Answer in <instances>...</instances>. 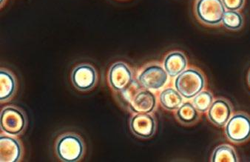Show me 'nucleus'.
Masks as SVG:
<instances>
[{"label": "nucleus", "instance_id": "obj_1", "mask_svg": "<svg viewBox=\"0 0 250 162\" xmlns=\"http://www.w3.org/2000/svg\"><path fill=\"white\" fill-rule=\"evenodd\" d=\"M120 93L133 113H150L156 107V96L148 89H142L140 83L133 81Z\"/></svg>", "mask_w": 250, "mask_h": 162}, {"label": "nucleus", "instance_id": "obj_2", "mask_svg": "<svg viewBox=\"0 0 250 162\" xmlns=\"http://www.w3.org/2000/svg\"><path fill=\"white\" fill-rule=\"evenodd\" d=\"M84 150L85 147L83 139L75 133L61 135L56 142V154L62 162H79L84 156Z\"/></svg>", "mask_w": 250, "mask_h": 162}, {"label": "nucleus", "instance_id": "obj_3", "mask_svg": "<svg viewBox=\"0 0 250 162\" xmlns=\"http://www.w3.org/2000/svg\"><path fill=\"white\" fill-rule=\"evenodd\" d=\"M205 79L203 74L195 69H188L179 74L175 80L176 90L184 98L190 100L203 90Z\"/></svg>", "mask_w": 250, "mask_h": 162}, {"label": "nucleus", "instance_id": "obj_4", "mask_svg": "<svg viewBox=\"0 0 250 162\" xmlns=\"http://www.w3.org/2000/svg\"><path fill=\"white\" fill-rule=\"evenodd\" d=\"M195 12L202 23L215 26L222 22L223 17L226 11L222 0H197Z\"/></svg>", "mask_w": 250, "mask_h": 162}, {"label": "nucleus", "instance_id": "obj_5", "mask_svg": "<svg viewBox=\"0 0 250 162\" xmlns=\"http://www.w3.org/2000/svg\"><path fill=\"white\" fill-rule=\"evenodd\" d=\"M1 129L10 136H19L27 126V118L20 109L8 106L0 114Z\"/></svg>", "mask_w": 250, "mask_h": 162}, {"label": "nucleus", "instance_id": "obj_6", "mask_svg": "<svg viewBox=\"0 0 250 162\" xmlns=\"http://www.w3.org/2000/svg\"><path fill=\"white\" fill-rule=\"evenodd\" d=\"M225 134L232 142H245L250 138V117L243 113L234 115L227 123Z\"/></svg>", "mask_w": 250, "mask_h": 162}, {"label": "nucleus", "instance_id": "obj_7", "mask_svg": "<svg viewBox=\"0 0 250 162\" xmlns=\"http://www.w3.org/2000/svg\"><path fill=\"white\" fill-rule=\"evenodd\" d=\"M168 81V74L159 64H150L145 67L139 76L141 85L148 90H159Z\"/></svg>", "mask_w": 250, "mask_h": 162}, {"label": "nucleus", "instance_id": "obj_8", "mask_svg": "<svg viewBox=\"0 0 250 162\" xmlns=\"http://www.w3.org/2000/svg\"><path fill=\"white\" fill-rule=\"evenodd\" d=\"M96 69L87 64H82L73 69L71 80L73 85L80 91H88L97 82Z\"/></svg>", "mask_w": 250, "mask_h": 162}, {"label": "nucleus", "instance_id": "obj_9", "mask_svg": "<svg viewBox=\"0 0 250 162\" xmlns=\"http://www.w3.org/2000/svg\"><path fill=\"white\" fill-rule=\"evenodd\" d=\"M133 81L131 70L125 63L119 61L110 67L108 81L110 87L115 91H122L127 88Z\"/></svg>", "mask_w": 250, "mask_h": 162}, {"label": "nucleus", "instance_id": "obj_10", "mask_svg": "<svg viewBox=\"0 0 250 162\" xmlns=\"http://www.w3.org/2000/svg\"><path fill=\"white\" fill-rule=\"evenodd\" d=\"M130 127L133 134L146 140L156 133V122L149 113H137L130 119Z\"/></svg>", "mask_w": 250, "mask_h": 162}, {"label": "nucleus", "instance_id": "obj_11", "mask_svg": "<svg viewBox=\"0 0 250 162\" xmlns=\"http://www.w3.org/2000/svg\"><path fill=\"white\" fill-rule=\"evenodd\" d=\"M232 107L227 100L218 99L211 104L208 111V120L217 127H224L231 118Z\"/></svg>", "mask_w": 250, "mask_h": 162}, {"label": "nucleus", "instance_id": "obj_12", "mask_svg": "<svg viewBox=\"0 0 250 162\" xmlns=\"http://www.w3.org/2000/svg\"><path fill=\"white\" fill-rule=\"evenodd\" d=\"M0 148L1 162H17L21 159L22 149L15 138L2 135L0 137Z\"/></svg>", "mask_w": 250, "mask_h": 162}, {"label": "nucleus", "instance_id": "obj_13", "mask_svg": "<svg viewBox=\"0 0 250 162\" xmlns=\"http://www.w3.org/2000/svg\"><path fill=\"white\" fill-rule=\"evenodd\" d=\"M188 60L185 54L181 52H172L167 56L164 61V67L168 75L176 77L186 70Z\"/></svg>", "mask_w": 250, "mask_h": 162}, {"label": "nucleus", "instance_id": "obj_14", "mask_svg": "<svg viewBox=\"0 0 250 162\" xmlns=\"http://www.w3.org/2000/svg\"><path fill=\"white\" fill-rule=\"evenodd\" d=\"M0 101H8L14 97L17 90L15 77L11 72L2 69L0 71Z\"/></svg>", "mask_w": 250, "mask_h": 162}, {"label": "nucleus", "instance_id": "obj_15", "mask_svg": "<svg viewBox=\"0 0 250 162\" xmlns=\"http://www.w3.org/2000/svg\"><path fill=\"white\" fill-rule=\"evenodd\" d=\"M159 100L162 107L169 111L178 110L183 104V97L172 87L162 90L159 96Z\"/></svg>", "mask_w": 250, "mask_h": 162}, {"label": "nucleus", "instance_id": "obj_16", "mask_svg": "<svg viewBox=\"0 0 250 162\" xmlns=\"http://www.w3.org/2000/svg\"><path fill=\"white\" fill-rule=\"evenodd\" d=\"M176 117L181 124L184 125H192L199 120V113L193 104L186 102L182 104L176 110Z\"/></svg>", "mask_w": 250, "mask_h": 162}, {"label": "nucleus", "instance_id": "obj_17", "mask_svg": "<svg viewBox=\"0 0 250 162\" xmlns=\"http://www.w3.org/2000/svg\"><path fill=\"white\" fill-rule=\"evenodd\" d=\"M211 161L213 162H237L238 157L234 149L227 144L218 146L212 153Z\"/></svg>", "mask_w": 250, "mask_h": 162}, {"label": "nucleus", "instance_id": "obj_18", "mask_svg": "<svg viewBox=\"0 0 250 162\" xmlns=\"http://www.w3.org/2000/svg\"><path fill=\"white\" fill-rule=\"evenodd\" d=\"M223 25L232 31H238L242 28L244 20L237 11H228L224 13L222 19Z\"/></svg>", "mask_w": 250, "mask_h": 162}, {"label": "nucleus", "instance_id": "obj_19", "mask_svg": "<svg viewBox=\"0 0 250 162\" xmlns=\"http://www.w3.org/2000/svg\"><path fill=\"white\" fill-rule=\"evenodd\" d=\"M213 102V96L209 91H202L195 96L192 104L199 113H206Z\"/></svg>", "mask_w": 250, "mask_h": 162}, {"label": "nucleus", "instance_id": "obj_20", "mask_svg": "<svg viewBox=\"0 0 250 162\" xmlns=\"http://www.w3.org/2000/svg\"><path fill=\"white\" fill-rule=\"evenodd\" d=\"M245 0H222L224 7L228 11H238L244 5Z\"/></svg>", "mask_w": 250, "mask_h": 162}, {"label": "nucleus", "instance_id": "obj_21", "mask_svg": "<svg viewBox=\"0 0 250 162\" xmlns=\"http://www.w3.org/2000/svg\"><path fill=\"white\" fill-rule=\"evenodd\" d=\"M248 81H249V84H250V74H249V76H248Z\"/></svg>", "mask_w": 250, "mask_h": 162}, {"label": "nucleus", "instance_id": "obj_22", "mask_svg": "<svg viewBox=\"0 0 250 162\" xmlns=\"http://www.w3.org/2000/svg\"><path fill=\"white\" fill-rule=\"evenodd\" d=\"M4 1H5V0H1V4H2V3H3Z\"/></svg>", "mask_w": 250, "mask_h": 162}]
</instances>
